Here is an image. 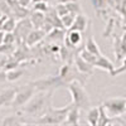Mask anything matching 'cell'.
Instances as JSON below:
<instances>
[{"instance_id": "5b68a950", "label": "cell", "mask_w": 126, "mask_h": 126, "mask_svg": "<svg viewBox=\"0 0 126 126\" xmlns=\"http://www.w3.org/2000/svg\"><path fill=\"white\" fill-rule=\"evenodd\" d=\"M35 91H37L35 87L32 85V83H28V85H24V86H22V87L16 88L14 100H13V102H12V107H13L14 110L22 109L24 105H27L28 101L34 96Z\"/></svg>"}, {"instance_id": "4fadbf2b", "label": "cell", "mask_w": 126, "mask_h": 126, "mask_svg": "<svg viewBox=\"0 0 126 126\" xmlns=\"http://www.w3.org/2000/svg\"><path fill=\"white\" fill-rule=\"evenodd\" d=\"M79 109L76 107V106H71L67 116H66V120L63 121V124L66 125H78L79 124Z\"/></svg>"}, {"instance_id": "2e32d148", "label": "cell", "mask_w": 126, "mask_h": 126, "mask_svg": "<svg viewBox=\"0 0 126 126\" xmlns=\"http://www.w3.org/2000/svg\"><path fill=\"white\" fill-rule=\"evenodd\" d=\"M6 81L9 82H15L18 79L22 78V76L24 75V71L20 69V68H12V69H8L6 72Z\"/></svg>"}, {"instance_id": "f1b7e54d", "label": "cell", "mask_w": 126, "mask_h": 126, "mask_svg": "<svg viewBox=\"0 0 126 126\" xmlns=\"http://www.w3.org/2000/svg\"><path fill=\"white\" fill-rule=\"evenodd\" d=\"M15 35L13 34V32H6V34L3 37V43H8V44H12L14 42Z\"/></svg>"}, {"instance_id": "9a60e30c", "label": "cell", "mask_w": 126, "mask_h": 126, "mask_svg": "<svg viewBox=\"0 0 126 126\" xmlns=\"http://www.w3.org/2000/svg\"><path fill=\"white\" fill-rule=\"evenodd\" d=\"M85 49L88 50V52H91V53L94 54V56H100V54H102V53H101V50H100L98 44L96 43V40L93 39L92 35H90V37L87 38L86 43H85Z\"/></svg>"}, {"instance_id": "3957f363", "label": "cell", "mask_w": 126, "mask_h": 126, "mask_svg": "<svg viewBox=\"0 0 126 126\" xmlns=\"http://www.w3.org/2000/svg\"><path fill=\"white\" fill-rule=\"evenodd\" d=\"M71 106L72 105H67V106L63 107V109H54L50 105L48 107V110L46 111V113H43L40 117L37 119L35 124H42V125H59V124H63Z\"/></svg>"}, {"instance_id": "d6a6232c", "label": "cell", "mask_w": 126, "mask_h": 126, "mask_svg": "<svg viewBox=\"0 0 126 126\" xmlns=\"http://www.w3.org/2000/svg\"><path fill=\"white\" fill-rule=\"evenodd\" d=\"M58 4H67V3H71V1H78V0H56Z\"/></svg>"}, {"instance_id": "e575fe53", "label": "cell", "mask_w": 126, "mask_h": 126, "mask_svg": "<svg viewBox=\"0 0 126 126\" xmlns=\"http://www.w3.org/2000/svg\"><path fill=\"white\" fill-rule=\"evenodd\" d=\"M46 1H56V0H46Z\"/></svg>"}, {"instance_id": "6da1fadb", "label": "cell", "mask_w": 126, "mask_h": 126, "mask_svg": "<svg viewBox=\"0 0 126 126\" xmlns=\"http://www.w3.org/2000/svg\"><path fill=\"white\" fill-rule=\"evenodd\" d=\"M52 94L53 91H39L38 93H34V96L20 110L27 116L38 119L46 113L48 107L52 105Z\"/></svg>"}, {"instance_id": "603a6c76", "label": "cell", "mask_w": 126, "mask_h": 126, "mask_svg": "<svg viewBox=\"0 0 126 126\" xmlns=\"http://www.w3.org/2000/svg\"><path fill=\"white\" fill-rule=\"evenodd\" d=\"M66 6H67V9H68V12H69V13H73V14H76V15L79 14V13H82V8H81V5H79L78 1H71V3H67Z\"/></svg>"}, {"instance_id": "836d02e7", "label": "cell", "mask_w": 126, "mask_h": 126, "mask_svg": "<svg viewBox=\"0 0 126 126\" xmlns=\"http://www.w3.org/2000/svg\"><path fill=\"white\" fill-rule=\"evenodd\" d=\"M33 3H38V1H46V0H32Z\"/></svg>"}, {"instance_id": "8992f818", "label": "cell", "mask_w": 126, "mask_h": 126, "mask_svg": "<svg viewBox=\"0 0 126 126\" xmlns=\"http://www.w3.org/2000/svg\"><path fill=\"white\" fill-rule=\"evenodd\" d=\"M102 106L110 117H117V116L121 117L124 113H126V98L122 97L110 98L105 101Z\"/></svg>"}, {"instance_id": "484cf974", "label": "cell", "mask_w": 126, "mask_h": 126, "mask_svg": "<svg viewBox=\"0 0 126 126\" xmlns=\"http://www.w3.org/2000/svg\"><path fill=\"white\" fill-rule=\"evenodd\" d=\"M34 10H37V12H42V13H46L47 10L49 9L47 1H38V3H34V6H33Z\"/></svg>"}, {"instance_id": "d4e9b609", "label": "cell", "mask_w": 126, "mask_h": 126, "mask_svg": "<svg viewBox=\"0 0 126 126\" xmlns=\"http://www.w3.org/2000/svg\"><path fill=\"white\" fill-rule=\"evenodd\" d=\"M115 8H116L119 12L126 18V0H116L115 1Z\"/></svg>"}, {"instance_id": "4316f807", "label": "cell", "mask_w": 126, "mask_h": 126, "mask_svg": "<svg viewBox=\"0 0 126 126\" xmlns=\"http://www.w3.org/2000/svg\"><path fill=\"white\" fill-rule=\"evenodd\" d=\"M54 12L57 13V15H58L59 18H61L62 15H64V14L69 13L68 9H67V6H66V4H58V5L54 8Z\"/></svg>"}, {"instance_id": "277c9868", "label": "cell", "mask_w": 126, "mask_h": 126, "mask_svg": "<svg viewBox=\"0 0 126 126\" xmlns=\"http://www.w3.org/2000/svg\"><path fill=\"white\" fill-rule=\"evenodd\" d=\"M32 85L35 87L37 91H54L59 87H66V82L62 79L59 75L57 76H47L44 78H38L33 82Z\"/></svg>"}, {"instance_id": "9c48e42d", "label": "cell", "mask_w": 126, "mask_h": 126, "mask_svg": "<svg viewBox=\"0 0 126 126\" xmlns=\"http://www.w3.org/2000/svg\"><path fill=\"white\" fill-rule=\"evenodd\" d=\"M75 67L77 68L78 72L83 73V75H87V76L92 75V72H93V64L85 61L79 54L76 56V58H75Z\"/></svg>"}, {"instance_id": "e0dca14e", "label": "cell", "mask_w": 126, "mask_h": 126, "mask_svg": "<svg viewBox=\"0 0 126 126\" xmlns=\"http://www.w3.org/2000/svg\"><path fill=\"white\" fill-rule=\"evenodd\" d=\"M98 116H100V109L98 107L88 109V112H87V122L90 125H92V126H97Z\"/></svg>"}, {"instance_id": "8fae6325", "label": "cell", "mask_w": 126, "mask_h": 126, "mask_svg": "<svg viewBox=\"0 0 126 126\" xmlns=\"http://www.w3.org/2000/svg\"><path fill=\"white\" fill-rule=\"evenodd\" d=\"M93 67H97V68H101L103 71H107L109 73H111L113 69H115V66H113V63L107 58V57H105L102 54L97 56L96 61H94L93 63Z\"/></svg>"}, {"instance_id": "d6986e66", "label": "cell", "mask_w": 126, "mask_h": 126, "mask_svg": "<svg viewBox=\"0 0 126 126\" xmlns=\"http://www.w3.org/2000/svg\"><path fill=\"white\" fill-rule=\"evenodd\" d=\"M30 22H32V25H34L35 28H39L40 25H43L44 24V13L34 10V13L30 16Z\"/></svg>"}, {"instance_id": "ba28073f", "label": "cell", "mask_w": 126, "mask_h": 126, "mask_svg": "<svg viewBox=\"0 0 126 126\" xmlns=\"http://www.w3.org/2000/svg\"><path fill=\"white\" fill-rule=\"evenodd\" d=\"M16 88H5L0 91V109L1 107H9L12 106V102L14 100Z\"/></svg>"}, {"instance_id": "ac0fdd59", "label": "cell", "mask_w": 126, "mask_h": 126, "mask_svg": "<svg viewBox=\"0 0 126 126\" xmlns=\"http://www.w3.org/2000/svg\"><path fill=\"white\" fill-rule=\"evenodd\" d=\"M98 109H100V116H98V122H97V125H98V126H105V125L112 124V117H110L109 115H107V112L105 111V109H103L102 105H101V106H98Z\"/></svg>"}, {"instance_id": "44dd1931", "label": "cell", "mask_w": 126, "mask_h": 126, "mask_svg": "<svg viewBox=\"0 0 126 126\" xmlns=\"http://www.w3.org/2000/svg\"><path fill=\"white\" fill-rule=\"evenodd\" d=\"M76 18V14H73V13H67L64 15H62L61 16V22H62V25L63 28H71V25L73 24V20H75Z\"/></svg>"}, {"instance_id": "f546056e", "label": "cell", "mask_w": 126, "mask_h": 126, "mask_svg": "<svg viewBox=\"0 0 126 126\" xmlns=\"http://www.w3.org/2000/svg\"><path fill=\"white\" fill-rule=\"evenodd\" d=\"M8 61H9V58L6 56H0V68H4L6 66Z\"/></svg>"}, {"instance_id": "4dcf8cb0", "label": "cell", "mask_w": 126, "mask_h": 126, "mask_svg": "<svg viewBox=\"0 0 126 126\" xmlns=\"http://www.w3.org/2000/svg\"><path fill=\"white\" fill-rule=\"evenodd\" d=\"M30 1H32V0H19V4L22 6H24V8H27L30 4Z\"/></svg>"}, {"instance_id": "30bf717a", "label": "cell", "mask_w": 126, "mask_h": 126, "mask_svg": "<svg viewBox=\"0 0 126 126\" xmlns=\"http://www.w3.org/2000/svg\"><path fill=\"white\" fill-rule=\"evenodd\" d=\"M44 34H46V32H44V30H40L39 28L32 29V30L29 32V34L27 35V38H25V43H27L29 47L34 46V44L39 43V42L43 39Z\"/></svg>"}, {"instance_id": "7402d4cb", "label": "cell", "mask_w": 126, "mask_h": 126, "mask_svg": "<svg viewBox=\"0 0 126 126\" xmlns=\"http://www.w3.org/2000/svg\"><path fill=\"white\" fill-rule=\"evenodd\" d=\"M15 25H16V22L14 18H5V22L3 23L1 29L4 32H14Z\"/></svg>"}, {"instance_id": "7c38bea8", "label": "cell", "mask_w": 126, "mask_h": 126, "mask_svg": "<svg viewBox=\"0 0 126 126\" xmlns=\"http://www.w3.org/2000/svg\"><path fill=\"white\" fill-rule=\"evenodd\" d=\"M87 24H88V18L85 15V14H77L75 20H73V24L71 25L69 29H75V30H78V32H85L86 28H87Z\"/></svg>"}, {"instance_id": "83f0119b", "label": "cell", "mask_w": 126, "mask_h": 126, "mask_svg": "<svg viewBox=\"0 0 126 126\" xmlns=\"http://www.w3.org/2000/svg\"><path fill=\"white\" fill-rule=\"evenodd\" d=\"M124 72H126V59L124 61V64H122L121 67H119V68H115V69L110 73V76L115 77V76H119V75H121V73H124Z\"/></svg>"}, {"instance_id": "1f68e13d", "label": "cell", "mask_w": 126, "mask_h": 126, "mask_svg": "<svg viewBox=\"0 0 126 126\" xmlns=\"http://www.w3.org/2000/svg\"><path fill=\"white\" fill-rule=\"evenodd\" d=\"M4 81H6V73L0 71V83L4 82Z\"/></svg>"}, {"instance_id": "52a82bcc", "label": "cell", "mask_w": 126, "mask_h": 126, "mask_svg": "<svg viewBox=\"0 0 126 126\" xmlns=\"http://www.w3.org/2000/svg\"><path fill=\"white\" fill-rule=\"evenodd\" d=\"M82 42V32L69 29L64 37V46L69 49H75Z\"/></svg>"}, {"instance_id": "7a4b0ae2", "label": "cell", "mask_w": 126, "mask_h": 126, "mask_svg": "<svg viewBox=\"0 0 126 126\" xmlns=\"http://www.w3.org/2000/svg\"><path fill=\"white\" fill-rule=\"evenodd\" d=\"M67 90L71 92L72 96V105L78 107L79 110H87L91 106L90 97L86 92V90L83 88V85L78 81H71L66 85Z\"/></svg>"}, {"instance_id": "5bb4252c", "label": "cell", "mask_w": 126, "mask_h": 126, "mask_svg": "<svg viewBox=\"0 0 126 126\" xmlns=\"http://www.w3.org/2000/svg\"><path fill=\"white\" fill-rule=\"evenodd\" d=\"M23 124H30V121L25 120L24 116H19V115H9L1 121V125L4 126H16Z\"/></svg>"}, {"instance_id": "ffe728a7", "label": "cell", "mask_w": 126, "mask_h": 126, "mask_svg": "<svg viewBox=\"0 0 126 126\" xmlns=\"http://www.w3.org/2000/svg\"><path fill=\"white\" fill-rule=\"evenodd\" d=\"M91 3L94 8V10L100 14V13H103L106 12V8L109 6V4H111L112 1L111 0H91Z\"/></svg>"}, {"instance_id": "cb8c5ba5", "label": "cell", "mask_w": 126, "mask_h": 126, "mask_svg": "<svg viewBox=\"0 0 126 126\" xmlns=\"http://www.w3.org/2000/svg\"><path fill=\"white\" fill-rule=\"evenodd\" d=\"M79 56L85 59V61H87L88 63H91V64H93L94 61H96V58H97V56L92 54L91 52H88V50H86V49H82V50L79 52Z\"/></svg>"}]
</instances>
